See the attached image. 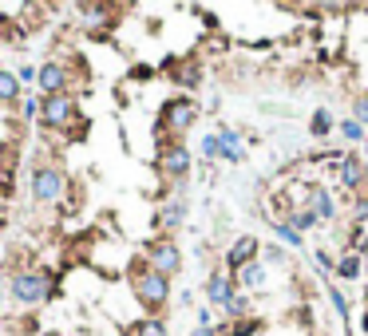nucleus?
Returning a JSON list of instances; mask_svg holds the SVG:
<instances>
[{
  "instance_id": "nucleus-1",
  "label": "nucleus",
  "mask_w": 368,
  "mask_h": 336,
  "mask_svg": "<svg viewBox=\"0 0 368 336\" xmlns=\"http://www.w3.org/2000/svg\"><path fill=\"white\" fill-rule=\"evenodd\" d=\"M131 289H135V301L143 305L147 316H159L170 301V277H162L159 269H150L147 261L131 265Z\"/></svg>"
},
{
  "instance_id": "nucleus-2",
  "label": "nucleus",
  "mask_w": 368,
  "mask_h": 336,
  "mask_svg": "<svg viewBox=\"0 0 368 336\" xmlns=\"http://www.w3.org/2000/svg\"><path fill=\"white\" fill-rule=\"evenodd\" d=\"M194 123H198V103L194 99H170L162 107V119L155 123V135L167 138V131H170V138H182Z\"/></svg>"
},
{
  "instance_id": "nucleus-3",
  "label": "nucleus",
  "mask_w": 368,
  "mask_h": 336,
  "mask_svg": "<svg viewBox=\"0 0 368 336\" xmlns=\"http://www.w3.org/2000/svg\"><path fill=\"white\" fill-rule=\"evenodd\" d=\"M52 277L48 273H16L8 281V293L16 305H36V301H44V296H52Z\"/></svg>"
},
{
  "instance_id": "nucleus-4",
  "label": "nucleus",
  "mask_w": 368,
  "mask_h": 336,
  "mask_svg": "<svg viewBox=\"0 0 368 336\" xmlns=\"http://www.w3.org/2000/svg\"><path fill=\"white\" fill-rule=\"evenodd\" d=\"M147 265L159 269L162 277H174L182 269V253H179V241L174 237H150L147 241Z\"/></svg>"
},
{
  "instance_id": "nucleus-5",
  "label": "nucleus",
  "mask_w": 368,
  "mask_h": 336,
  "mask_svg": "<svg viewBox=\"0 0 368 336\" xmlns=\"http://www.w3.org/2000/svg\"><path fill=\"white\" fill-rule=\"evenodd\" d=\"M64 186H68V174H64L60 167H36V174H32V198H36L40 206L60 202Z\"/></svg>"
},
{
  "instance_id": "nucleus-6",
  "label": "nucleus",
  "mask_w": 368,
  "mask_h": 336,
  "mask_svg": "<svg viewBox=\"0 0 368 336\" xmlns=\"http://www.w3.org/2000/svg\"><path fill=\"white\" fill-rule=\"evenodd\" d=\"M44 123H48V127H68V123H76V99L68 95V91H64V95H44Z\"/></svg>"
},
{
  "instance_id": "nucleus-7",
  "label": "nucleus",
  "mask_w": 368,
  "mask_h": 336,
  "mask_svg": "<svg viewBox=\"0 0 368 336\" xmlns=\"http://www.w3.org/2000/svg\"><path fill=\"white\" fill-rule=\"evenodd\" d=\"M190 167H194V158H190V150L182 147V143H179V147L159 150V174L170 178V182H174V178H186Z\"/></svg>"
},
{
  "instance_id": "nucleus-8",
  "label": "nucleus",
  "mask_w": 368,
  "mask_h": 336,
  "mask_svg": "<svg viewBox=\"0 0 368 336\" xmlns=\"http://www.w3.org/2000/svg\"><path fill=\"white\" fill-rule=\"evenodd\" d=\"M254 257H258V237H238V241L230 246V253H226V269L238 277L242 269L254 261Z\"/></svg>"
},
{
  "instance_id": "nucleus-9",
  "label": "nucleus",
  "mask_w": 368,
  "mask_h": 336,
  "mask_svg": "<svg viewBox=\"0 0 368 336\" xmlns=\"http://www.w3.org/2000/svg\"><path fill=\"white\" fill-rule=\"evenodd\" d=\"M186 222V202H167V206L155 214V229H162V237H174L179 234V226Z\"/></svg>"
},
{
  "instance_id": "nucleus-10",
  "label": "nucleus",
  "mask_w": 368,
  "mask_h": 336,
  "mask_svg": "<svg viewBox=\"0 0 368 336\" xmlns=\"http://www.w3.org/2000/svg\"><path fill=\"white\" fill-rule=\"evenodd\" d=\"M337 178H340V186L360 190L364 186V178H368V170H364V162H360L357 155H340L337 158Z\"/></svg>"
},
{
  "instance_id": "nucleus-11",
  "label": "nucleus",
  "mask_w": 368,
  "mask_h": 336,
  "mask_svg": "<svg viewBox=\"0 0 368 336\" xmlns=\"http://www.w3.org/2000/svg\"><path fill=\"white\" fill-rule=\"evenodd\" d=\"M36 79H40L44 95H64V88L71 83V76H68V68H64V64H44Z\"/></svg>"
},
{
  "instance_id": "nucleus-12",
  "label": "nucleus",
  "mask_w": 368,
  "mask_h": 336,
  "mask_svg": "<svg viewBox=\"0 0 368 336\" xmlns=\"http://www.w3.org/2000/svg\"><path fill=\"white\" fill-rule=\"evenodd\" d=\"M238 293V281L230 273H210V281H206V296H210V305H222L226 308V301Z\"/></svg>"
},
{
  "instance_id": "nucleus-13",
  "label": "nucleus",
  "mask_w": 368,
  "mask_h": 336,
  "mask_svg": "<svg viewBox=\"0 0 368 336\" xmlns=\"http://www.w3.org/2000/svg\"><path fill=\"white\" fill-rule=\"evenodd\" d=\"M305 206L321 217H337V202H333V194H328L325 186H305Z\"/></svg>"
},
{
  "instance_id": "nucleus-14",
  "label": "nucleus",
  "mask_w": 368,
  "mask_h": 336,
  "mask_svg": "<svg viewBox=\"0 0 368 336\" xmlns=\"http://www.w3.org/2000/svg\"><path fill=\"white\" fill-rule=\"evenodd\" d=\"M266 328V320H258V316H246V320H230V325H218L214 332L218 336H254Z\"/></svg>"
},
{
  "instance_id": "nucleus-15",
  "label": "nucleus",
  "mask_w": 368,
  "mask_h": 336,
  "mask_svg": "<svg viewBox=\"0 0 368 336\" xmlns=\"http://www.w3.org/2000/svg\"><path fill=\"white\" fill-rule=\"evenodd\" d=\"M281 222H285V226H293L301 234V229H313V226H317V214H313L309 206H289Z\"/></svg>"
},
{
  "instance_id": "nucleus-16",
  "label": "nucleus",
  "mask_w": 368,
  "mask_h": 336,
  "mask_svg": "<svg viewBox=\"0 0 368 336\" xmlns=\"http://www.w3.org/2000/svg\"><path fill=\"white\" fill-rule=\"evenodd\" d=\"M218 138H222V158H226V162H242V135L238 131L222 127Z\"/></svg>"
},
{
  "instance_id": "nucleus-17",
  "label": "nucleus",
  "mask_w": 368,
  "mask_h": 336,
  "mask_svg": "<svg viewBox=\"0 0 368 336\" xmlns=\"http://www.w3.org/2000/svg\"><path fill=\"white\" fill-rule=\"evenodd\" d=\"M127 336H167V325H162L159 316H143L139 325H131Z\"/></svg>"
},
{
  "instance_id": "nucleus-18",
  "label": "nucleus",
  "mask_w": 368,
  "mask_h": 336,
  "mask_svg": "<svg viewBox=\"0 0 368 336\" xmlns=\"http://www.w3.org/2000/svg\"><path fill=\"white\" fill-rule=\"evenodd\" d=\"M20 99V76L0 71V103H16Z\"/></svg>"
},
{
  "instance_id": "nucleus-19",
  "label": "nucleus",
  "mask_w": 368,
  "mask_h": 336,
  "mask_svg": "<svg viewBox=\"0 0 368 336\" xmlns=\"http://www.w3.org/2000/svg\"><path fill=\"white\" fill-rule=\"evenodd\" d=\"M234 281H238V285H246V289H261V285H266V269H261L258 261H249V265L242 269Z\"/></svg>"
},
{
  "instance_id": "nucleus-20",
  "label": "nucleus",
  "mask_w": 368,
  "mask_h": 336,
  "mask_svg": "<svg viewBox=\"0 0 368 336\" xmlns=\"http://www.w3.org/2000/svg\"><path fill=\"white\" fill-rule=\"evenodd\" d=\"M269 226H273V237H281L285 246H293V249H297V246H305V241H301V234H297V229H293V226H285L281 217H273V214H269Z\"/></svg>"
},
{
  "instance_id": "nucleus-21",
  "label": "nucleus",
  "mask_w": 368,
  "mask_h": 336,
  "mask_svg": "<svg viewBox=\"0 0 368 336\" xmlns=\"http://www.w3.org/2000/svg\"><path fill=\"white\" fill-rule=\"evenodd\" d=\"M80 16H83V24H111L107 16H115V12L107 4H80Z\"/></svg>"
},
{
  "instance_id": "nucleus-22",
  "label": "nucleus",
  "mask_w": 368,
  "mask_h": 336,
  "mask_svg": "<svg viewBox=\"0 0 368 336\" xmlns=\"http://www.w3.org/2000/svg\"><path fill=\"white\" fill-rule=\"evenodd\" d=\"M226 316H230V320H246V316H249V296L246 293L230 296V301H226Z\"/></svg>"
},
{
  "instance_id": "nucleus-23",
  "label": "nucleus",
  "mask_w": 368,
  "mask_h": 336,
  "mask_svg": "<svg viewBox=\"0 0 368 336\" xmlns=\"http://www.w3.org/2000/svg\"><path fill=\"white\" fill-rule=\"evenodd\" d=\"M360 269H364V261H360L357 253H345L337 261V277H345V281H352V277H360Z\"/></svg>"
},
{
  "instance_id": "nucleus-24",
  "label": "nucleus",
  "mask_w": 368,
  "mask_h": 336,
  "mask_svg": "<svg viewBox=\"0 0 368 336\" xmlns=\"http://www.w3.org/2000/svg\"><path fill=\"white\" fill-rule=\"evenodd\" d=\"M198 147H202V158H206V162L222 158V138H218V135H206V138L198 143Z\"/></svg>"
},
{
  "instance_id": "nucleus-25",
  "label": "nucleus",
  "mask_w": 368,
  "mask_h": 336,
  "mask_svg": "<svg viewBox=\"0 0 368 336\" xmlns=\"http://www.w3.org/2000/svg\"><path fill=\"white\" fill-rule=\"evenodd\" d=\"M328 131H333V115H328V111H317V115H313V135H328Z\"/></svg>"
},
{
  "instance_id": "nucleus-26",
  "label": "nucleus",
  "mask_w": 368,
  "mask_h": 336,
  "mask_svg": "<svg viewBox=\"0 0 368 336\" xmlns=\"http://www.w3.org/2000/svg\"><path fill=\"white\" fill-rule=\"evenodd\" d=\"M328 301H333V308H337V316H348V301H345V293H340L337 285L328 289Z\"/></svg>"
},
{
  "instance_id": "nucleus-27",
  "label": "nucleus",
  "mask_w": 368,
  "mask_h": 336,
  "mask_svg": "<svg viewBox=\"0 0 368 336\" xmlns=\"http://www.w3.org/2000/svg\"><path fill=\"white\" fill-rule=\"evenodd\" d=\"M340 135H345V138H352V143H357V138H364V127H360L357 119H348V123H340Z\"/></svg>"
},
{
  "instance_id": "nucleus-28",
  "label": "nucleus",
  "mask_w": 368,
  "mask_h": 336,
  "mask_svg": "<svg viewBox=\"0 0 368 336\" xmlns=\"http://www.w3.org/2000/svg\"><path fill=\"white\" fill-rule=\"evenodd\" d=\"M20 111H24V119H36L44 111V99H20Z\"/></svg>"
},
{
  "instance_id": "nucleus-29",
  "label": "nucleus",
  "mask_w": 368,
  "mask_h": 336,
  "mask_svg": "<svg viewBox=\"0 0 368 336\" xmlns=\"http://www.w3.org/2000/svg\"><path fill=\"white\" fill-rule=\"evenodd\" d=\"M352 115H357L360 127H368V95H360L357 103H352Z\"/></svg>"
},
{
  "instance_id": "nucleus-30",
  "label": "nucleus",
  "mask_w": 368,
  "mask_h": 336,
  "mask_svg": "<svg viewBox=\"0 0 368 336\" xmlns=\"http://www.w3.org/2000/svg\"><path fill=\"white\" fill-rule=\"evenodd\" d=\"M357 257H360V261H368V237H360V241H357Z\"/></svg>"
},
{
  "instance_id": "nucleus-31",
  "label": "nucleus",
  "mask_w": 368,
  "mask_h": 336,
  "mask_svg": "<svg viewBox=\"0 0 368 336\" xmlns=\"http://www.w3.org/2000/svg\"><path fill=\"white\" fill-rule=\"evenodd\" d=\"M194 336H218V332H214V328H198Z\"/></svg>"
},
{
  "instance_id": "nucleus-32",
  "label": "nucleus",
  "mask_w": 368,
  "mask_h": 336,
  "mask_svg": "<svg viewBox=\"0 0 368 336\" xmlns=\"http://www.w3.org/2000/svg\"><path fill=\"white\" fill-rule=\"evenodd\" d=\"M360 328H364V332H368V308H364V316H360Z\"/></svg>"
},
{
  "instance_id": "nucleus-33",
  "label": "nucleus",
  "mask_w": 368,
  "mask_h": 336,
  "mask_svg": "<svg viewBox=\"0 0 368 336\" xmlns=\"http://www.w3.org/2000/svg\"><path fill=\"white\" fill-rule=\"evenodd\" d=\"M364 305H368V285H364Z\"/></svg>"
}]
</instances>
